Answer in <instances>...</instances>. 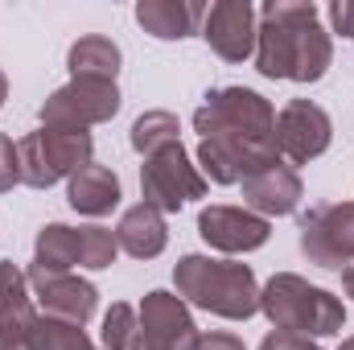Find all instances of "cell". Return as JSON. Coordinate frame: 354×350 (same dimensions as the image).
Returning <instances> with one entry per match:
<instances>
[{"label": "cell", "instance_id": "f1b7e54d", "mask_svg": "<svg viewBox=\"0 0 354 350\" xmlns=\"http://www.w3.org/2000/svg\"><path fill=\"white\" fill-rule=\"evenodd\" d=\"M260 350H322L317 347V338H301V334H284V330H272Z\"/></svg>", "mask_w": 354, "mask_h": 350}, {"label": "cell", "instance_id": "44dd1931", "mask_svg": "<svg viewBox=\"0 0 354 350\" xmlns=\"http://www.w3.org/2000/svg\"><path fill=\"white\" fill-rule=\"evenodd\" d=\"M174 145H181V124H177L174 111L157 107V111L136 116V124H132V149L140 157H157V153H165Z\"/></svg>", "mask_w": 354, "mask_h": 350}, {"label": "cell", "instance_id": "7c38bea8", "mask_svg": "<svg viewBox=\"0 0 354 350\" xmlns=\"http://www.w3.org/2000/svg\"><path fill=\"white\" fill-rule=\"evenodd\" d=\"M33 297H37V309L41 317H54V322H71V326H87L99 309V293L95 284L75 276V272H62V276H41V272H25Z\"/></svg>", "mask_w": 354, "mask_h": 350}, {"label": "cell", "instance_id": "836d02e7", "mask_svg": "<svg viewBox=\"0 0 354 350\" xmlns=\"http://www.w3.org/2000/svg\"><path fill=\"white\" fill-rule=\"evenodd\" d=\"M338 350H354V334H351V338H346V342H342Z\"/></svg>", "mask_w": 354, "mask_h": 350}, {"label": "cell", "instance_id": "5bb4252c", "mask_svg": "<svg viewBox=\"0 0 354 350\" xmlns=\"http://www.w3.org/2000/svg\"><path fill=\"white\" fill-rule=\"evenodd\" d=\"M202 21H206V4L198 0H140L136 4V25L157 42H181L198 33Z\"/></svg>", "mask_w": 354, "mask_h": 350}, {"label": "cell", "instance_id": "7a4b0ae2", "mask_svg": "<svg viewBox=\"0 0 354 350\" xmlns=\"http://www.w3.org/2000/svg\"><path fill=\"white\" fill-rule=\"evenodd\" d=\"M260 313L272 322V330L301 338H330L346 326V305L297 272H276L260 288Z\"/></svg>", "mask_w": 354, "mask_h": 350}, {"label": "cell", "instance_id": "277c9868", "mask_svg": "<svg viewBox=\"0 0 354 350\" xmlns=\"http://www.w3.org/2000/svg\"><path fill=\"white\" fill-rule=\"evenodd\" d=\"M198 136H252V140H276V111L260 91L252 87H214L206 91V103L194 111Z\"/></svg>", "mask_w": 354, "mask_h": 350}, {"label": "cell", "instance_id": "4fadbf2b", "mask_svg": "<svg viewBox=\"0 0 354 350\" xmlns=\"http://www.w3.org/2000/svg\"><path fill=\"white\" fill-rule=\"evenodd\" d=\"M243 185V206L252 210V214H260V219H284V214H292L297 206H301V198H305V185H301V174L292 169V165H268L260 174L243 177L239 181Z\"/></svg>", "mask_w": 354, "mask_h": 350}, {"label": "cell", "instance_id": "5b68a950", "mask_svg": "<svg viewBox=\"0 0 354 350\" xmlns=\"http://www.w3.org/2000/svg\"><path fill=\"white\" fill-rule=\"evenodd\" d=\"M194 198H206V177L198 169V161H189V153L181 145L157 153V157H145V165H140V202L157 206L161 214H177Z\"/></svg>", "mask_w": 354, "mask_h": 350}, {"label": "cell", "instance_id": "6da1fadb", "mask_svg": "<svg viewBox=\"0 0 354 350\" xmlns=\"http://www.w3.org/2000/svg\"><path fill=\"white\" fill-rule=\"evenodd\" d=\"M177 297L194 309H206L227 322H248L260 313V284L252 264L210 260V256H181L174 268Z\"/></svg>", "mask_w": 354, "mask_h": 350}, {"label": "cell", "instance_id": "d4e9b609", "mask_svg": "<svg viewBox=\"0 0 354 350\" xmlns=\"http://www.w3.org/2000/svg\"><path fill=\"white\" fill-rule=\"evenodd\" d=\"M21 309H33L29 280H25V272L12 260H0V317L21 313Z\"/></svg>", "mask_w": 354, "mask_h": 350}, {"label": "cell", "instance_id": "cb8c5ba5", "mask_svg": "<svg viewBox=\"0 0 354 350\" xmlns=\"http://www.w3.org/2000/svg\"><path fill=\"white\" fill-rule=\"evenodd\" d=\"M33 350H95V342L87 338V330H83V326L54 322V317H37Z\"/></svg>", "mask_w": 354, "mask_h": 350}, {"label": "cell", "instance_id": "9a60e30c", "mask_svg": "<svg viewBox=\"0 0 354 350\" xmlns=\"http://www.w3.org/2000/svg\"><path fill=\"white\" fill-rule=\"evenodd\" d=\"M115 243L120 252H128L132 260H157L169 243V227H165V214L149 202H136L120 214V227H115Z\"/></svg>", "mask_w": 354, "mask_h": 350}, {"label": "cell", "instance_id": "83f0119b", "mask_svg": "<svg viewBox=\"0 0 354 350\" xmlns=\"http://www.w3.org/2000/svg\"><path fill=\"white\" fill-rule=\"evenodd\" d=\"M12 185H21V161H17V145H12V136L0 132V194H8Z\"/></svg>", "mask_w": 354, "mask_h": 350}, {"label": "cell", "instance_id": "ffe728a7", "mask_svg": "<svg viewBox=\"0 0 354 350\" xmlns=\"http://www.w3.org/2000/svg\"><path fill=\"white\" fill-rule=\"evenodd\" d=\"M334 62V42L322 29V21L305 25L297 33V58H292V83H322Z\"/></svg>", "mask_w": 354, "mask_h": 350}, {"label": "cell", "instance_id": "d6a6232c", "mask_svg": "<svg viewBox=\"0 0 354 350\" xmlns=\"http://www.w3.org/2000/svg\"><path fill=\"white\" fill-rule=\"evenodd\" d=\"M4 99H8V79H4V71H0V107H4Z\"/></svg>", "mask_w": 354, "mask_h": 350}, {"label": "cell", "instance_id": "d6986e66", "mask_svg": "<svg viewBox=\"0 0 354 350\" xmlns=\"http://www.w3.org/2000/svg\"><path fill=\"white\" fill-rule=\"evenodd\" d=\"M305 29V25H301ZM292 25H280V21H260V33H256V71L264 79H292V58H297V33Z\"/></svg>", "mask_w": 354, "mask_h": 350}, {"label": "cell", "instance_id": "4316f807", "mask_svg": "<svg viewBox=\"0 0 354 350\" xmlns=\"http://www.w3.org/2000/svg\"><path fill=\"white\" fill-rule=\"evenodd\" d=\"M260 21H280V25H313L317 21V4L313 0H268L260 8Z\"/></svg>", "mask_w": 354, "mask_h": 350}, {"label": "cell", "instance_id": "ba28073f", "mask_svg": "<svg viewBox=\"0 0 354 350\" xmlns=\"http://www.w3.org/2000/svg\"><path fill=\"white\" fill-rule=\"evenodd\" d=\"M136 313H140V334L132 350H194L202 338L189 305L177 293H165V288L145 293Z\"/></svg>", "mask_w": 354, "mask_h": 350}, {"label": "cell", "instance_id": "9c48e42d", "mask_svg": "<svg viewBox=\"0 0 354 350\" xmlns=\"http://www.w3.org/2000/svg\"><path fill=\"white\" fill-rule=\"evenodd\" d=\"M334 140V124L326 116V107H317L313 99H288L276 116V149L280 157H288L292 165H309L317 161Z\"/></svg>", "mask_w": 354, "mask_h": 350}, {"label": "cell", "instance_id": "f546056e", "mask_svg": "<svg viewBox=\"0 0 354 350\" xmlns=\"http://www.w3.org/2000/svg\"><path fill=\"white\" fill-rule=\"evenodd\" d=\"M330 25H334V33L354 42V0H334L330 4Z\"/></svg>", "mask_w": 354, "mask_h": 350}, {"label": "cell", "instance_id": "603a6c76", "mask_svg": "<svg viewBox=\"0 0 354 350\" xmlns=\"http://www.w3.org/2000/svg\"><path fill=\"white\" fill-rule=\"evenodd\" d=\"M136 334H140V313L124 301H115L107 313H103V330H99V342L103 350H132L136 347Z\"/></svg>", "mask_w": 354, "mask_h": 350}, {"label": "cell", "instance_id": "7402d4cb", "mask_svg": "<svg viewBox=\"0 0 354 350\" xmlns=\"http://www.w3.org/2000/svg\"><path fill=\"white\" fill-rule=\"evenodd\" d=\"M120 256V243H115V231L111 227H79V268H91V272H103L111 268Z\"/></svg>", "mask_w": 354, "mask_h": 350}, {"label": "cell", "instance_id": "2e32d148", "mask_svg": "<svg viewBox=\"0 0 354 350\" xmlns=\"http://www.w3.org/2000/svg\"><path fill=\"white\" fill-rule=\"evenodd\" d=\"M66 202H71V210H79L87 219L111 214L120 206V177H115V169L91 161L87 169H79L66 181Z\"/></svg>", "mask_w": 354, "mask_h": 350}, {"label": "cell", "instance_id": "52a82bcc", "mask_svg": "<svg viewBox=\"0 0 354 350\" xmlns=\"http://www.w3.org/2000/svg\"><path fill=\"white\" fill-rule=\"evenodd\" d=\"M301 256L326 272H346L354 264V202L313 206L301 219Z\"/></svg>", "mask_w": 354, "mask_h": 350}, {"label": "cell", "instance_id": "30bf717a", "mask_svg": "<svg viewBox=\"0 0 354 350\" xmlns=\"http://www.w3.org/2000/svg\"><path fill=\"white\" fill-rule=\"evenodd\" d=\"M256 33H260V12L248 0H218L206 8L202 37L223 62H248L256 54Z\"/></svg>", "mask_w": 354, "mask_h": 350}, {"label": "cell", "instance_id": "4dcf8cb0", "mask_svg": "<svg viewBox=\"0 0 354 350\" xmlns=\"http://www.w3.org/2000/svg\"><path fill=\"white\" fill-rule=\"evenodd\" d=\"M194 350H248V347H243L235 334H202Z\"/></svg>", "mask_w": 354, "mask_h": 350}, {"label": "cell", "instance_id": "1f68e13d", "mask_svg": "<svg viewBox=\"0 0 354 350\" xmlns=\"http://www.w3.org/2000/svg\"><path fill=\"white\" fill-rule=\"evenodd\" d=\"M342 288H346V297L354 301V268H346V272H342Z\"/></svg>", "mask_w": 354, "mask_h": 350}, {"label": "cell", "instance_id": "8fae6325", "mask_svg": "<svg viewBox=\"0 0 354 350\" xmlns=\"http://www.w3.org/2000/svg\"><path fill=\"white\" fill-rule=\"evenodd\" d=\"M198 235L206 239V248L223 256H248L268 243L272 223L252 214L248 206H206L198 214Z\"/></svg>", "mask_w": 354, "mask_h": 350}, {"label": "cell", "instance_id": "3957f363", "mask_svg": "<svg viewBox=\"0 0 354 350\" xmlns=\"http://www.w3.org/2000/svg\"><path fill=\"white\" fill-rule=\"evenodd\" d=\"M95 157L91 132H62V128H37L17 140V161H21V185L29 190H50L62 177L87 169Z\"/></svg>", "mask_w": 354, "mask_h": 350}, {"label": "cell", "instance_id": "e0dca14e", "mask_svg": "<svg viewBox=\"0 0 354 350\" xmlns=\"http://www.w3.org/2000/svg\"><path fill=\"white\" fill-rule=\"evenodd\" d=\"M120 46L103 33H87L79 37L71 50H66V66H71V79H95V83H115L120 75Z\"/></svg>", "mask_w": 354, "mask_h": 350}, {"label": "cell", "instance_id": "8992f818", "mask_svg": "<svg viewBox=\"0 0 354 350\" xmlns=\"http://www.w3.org/2000/svg\"><path fill=\"white\" fill-rule=\"evenodd\" d=\"M120 111V87L115 83H95V79H71L41 103V128H62V132H87L95 124H107Z\"/></svg>", "mask_w": 354, "mask_h": 350}, {"label": "cell", "instance_id": "ac0fdd59", "mask_svg": "<svg viewBox=\"0 0 354 350\" xmlns=\"http://www.w3.org/2000/svg\"><path fill=\"white\" fill-rule=\"evenodd\" d=\"M79 264V227L66 223H46L33 239V264L25 272H41V276H62Z\"/></svg>", "mask_w": 354, "mask_h": 350}, {"label": "cell", "instance_id": "484cf974", "mask_svg": "<svg viewBox=\"0 0 354 350\" xmlns=\"http://www.w3.org/2000/svg\"><path fill=\"white\" fill-rule=\"evenodd\" d=\"M37 309H21L0 317V350H33V330H37Z\"/></svg>", "mask_w": 354, "mask_h": 350}]
</instances>
